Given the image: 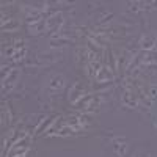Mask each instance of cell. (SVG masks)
<instances>
[{"label": "cell", "mask_w": 157, "mask_h": 157, "mask_svg": "<svg viewBox=\"0 0 157 157\" xmlns=\"http://www.w3.org/2000/svg\"><path fill=\"white\" fill-rule=\"evenodd\" d=\"M101 96L99 94H86L85 98H82L75 104L77 109H82L85 113H90V112H98V109L101 107Z\"/></svg>", "instance_id": "cell-1"}, {"label": "cell", "mask_w": 157, "mask_h": 157, "mask_svg": "<svg viewBox=\"0 0 157 157\" xmlns=\"http://www.w3.org/2000/svg\"><path fill=\"white\" fill-rule=\"evenodd\" d=\"M25 54H27V46H25L22 39H19V41H16L14 44H11L5 49V55L11 60H19L25 57Z\"/></svg>", "instance_id": "cell-2"}, {"label": "cell", "mask_w": 157, "mask_h": 157, "mask_svg": "<svg viewBox=\"0 0 157 157\" xmlns=\"http://www.w3.org/2000/svg\"><path fill=\"white\" fill-rule=\"evenodd\" d=\"M24 17H25V21H27L30 25H32V24H36V22H41V21H44V19H47L44 10L36 8V6H25V8H24Z\"/></svg>", "instance_id": "cell-3"}, {"label": "cell", "mask_w": 157, "mask_h": 157, "mask_svg": "<svg viewBox=\"0 0 157 157\" xmlns=\"http://www.w3.org/2000/svg\"><path fill=\"white\" fill-rule=\"evenodd\" d=\"M19 75H21L19 69H13L6 74V77H3V82H2V93L3 94L11 93V91L16 88V85L19 82Z\"/></svg>", "instance_id": "cell-4"}, {"label": "cell", "mask_w": 157, "mask_h": 157, "mask_svg": "<svg viewBox=\"0 0 157 157\" xmlns=\"http://www.w3.org/2000/svg\"><path fill=\"white\" fill-rule=\"evenodd\" d=\"M29 141L30 137L27 134H24L21 137V140H17L14 145H11V149L8 151V157H16V155H24L29 149Z\"/></svg>", "instance_id": "cell-5"}, {"label": "cell", "mask_w": 157, "mask_h": 157, "mask_svg": "<svg viewBox=\"0 0 157 157\" xmlns=\"http://www.w3.org/2000/svg\"><path fill=\"white\" fill-rule=\"evenodd\" d=\"M60 55H61V52H55L52 49V50H47V52H41V54L36 57V61H38V64H41V66H46V64H52V63L58 61L61 58Z\"/></svg>", "instance_id": "cell-6"}, {"label": "cell", "mask_w": 157, "mask_h": 157, "mask_svg": "<svg viewBox=\"0 0 157 157\" xmlns=\"http://www.w3.org/2000/svg\"><path fill=\"white\" fill-rule=\"evenodd\" d=\"M86 94H88V93H86L85 86L82 85V82H75V83L71 86V91H69V96H68V98H69V102L75 105V104L80 101L82 98H85Z\"/></svg>", "instance_id": "cell-7"}, {"label": "cell", "mask_w": 157, "mask_h": 157, "mask_svg": "<svg viewBox=\"0 0 157 157\" xmlns=\"http://www.w3.org/2000/svg\"><path fill=\"white\" fill-rule=\"evenodd\" d=\"M64 85H66V78H64L61 74H55V75H52L49 78L47 91L49 93H58V91H61L64 88Z\"/></svg>", "instance_id": "cell-8"}, {"label": "cell", "mask_w": 157, "mask_h": 157, "mask_svg": "<svg viewBox=\"0 0 157 157\" xmlns=\"http://www.w3.org/2000/svg\"><path fill=\"white\" fill-rule=\"evenodd\" d=\"M46 21H47V32L52 33V35H58V32L61 30V25H63V22H64L63 16L58 13V14L49 16Z\"/></svg>", "instance_id": "cell-9"}, {"label": "cell", "mask_w": 157, "mask_h": 157, "mask_svg": "<svg viewBox=\"0 0 157 157\" xmlns=\"http://www.w3.org/2000/svg\"><path fill=\"white\" fill-rule=\"evenodd\" d=\"M66 124L74 130V132H78V130H82L86 124H88V121H86V116H77V115H69L68 116V120H66Z\"/></svg>", "instance_id": "cell-10"}, {"label": "cell", "mask_w": 157, "mask_h": 157, "mask_svg": "<svg viewBox=\"0 0 157 157\" xmlns=\"http://www.w3.org/2000/svg\"><path fill=\"white\" fill-rule=\"evenodd\" d=\"M138 96L134 93L132 90H127L126 88V91L123 93V96H121V104L124 107H129V109H135L137 105H138Z\"/></svg>", "instance_id": "cell-11"}, {"label": "cell", "mask_w": 157, "mask_h": 157, "mask_svg": "<svg viewBox=\"0 0 157 157\" xmlns=\"http://www.w3.org/2000/svg\"><path fill=\"white\" fill-rule=\"evenodd\" d=\"M130 11L138 13V11H154L157 10V2H129Z\"/></svg>", "instance_id": "cell-12"}, {"label": "cell", "mask_w": 157, "mask_h": 157, "mask_svg": "<svg viewBox=\"0 0 157 157\" xmlns=\"http://www.w3.org/2000/svg\"><path fill=\"white\" fill-rule=\"evenodd\" d=\"M113 78H115V72L110 66H102L101 71L98 72L96 75V80L99 83H109V82H113Z\"/></svg>", "instance_id": "cell-13"}, {"label": "cell", "mask_w": 157, "mask_h": 157, "mask_svg": "<svg viewBox=\"0 0 157 157\" xmlns=\"http://www.w3.org/2000/svg\"><path fill=\"white\" fill-rule=\"evenodd\" d=\"M113 149H115V154L118 157H124L127 154V151H129V145H127V141L123 137H120V138L113 140Z\"/></svg>", "instance_id": "cell-14"}, {"label": "cell", "mask_w": 157, "mask_h": 157, "mask_svg": "<svg viewBox=\"0 0 157 157\" xmlns=\"http://www.w3.org/2000/svg\"><path fill=\"white\" fill-rule=\"evenodd\" d=\"M157 46V36L155 35H145L141 39V50L151 52Z\"/></svg>", "instance_id": "cell-15"}, {"label": "cell", "mask_w": 157, "mask_h": 157, "mask_svg": "<svg viewBox=\"0 0 157 157\" xmlns=\"http://www.w3.org/2000/svg\"><path fill=\"white\" fill-rule=\"evenodd\" d=\"M101 68H102V64H101L99 60L88 61V64H86V75H88L90 78H96V75H98V72L101 71Z\"/></svg>", "instance_id": "cell-16"}, {"label": "cell", "mask_w": 157, "mask_h": 157, "mask_svg": "<svg viewBox=\"0 0 157 157\" xmlns=\"http://www.w3.org/2000/svg\"><path fill=\"white\" fill-rule=\"evenodd\" d=\"M29 32L32 35H41L44 32H47V21H41V22H36V24H32L29 25Z\"/></svg>", "instance_id": "cell-17"}, {"label": "cell", "mask_w": 157, "mask_h": 157, "mask_svg": "<svg viewBox=\"0 0 157 157\" xmlns=\"http://www.w3.org/2000/svg\"><path fill=\"white\" fill-rule=\"evenodd\" d=\"M71 43V39H68V38H55V39H52L50 41V47L52 49H55V47H61V46H66V44H69Z\"/></svg>", "instance_id": "cell-18"}, {"label": "cell", "mask_w": 157, "mask_h": 157, "mask_svg": "<svg viewBox=\"0 0 157 157\" xmlns=\"http://www.w3.org/2000/svg\"><path fill=\"white\" fill-rule=\"evenodd\" d=\"M148 98L151 101H157V85H152L148 91Z\"/></svg>", "instance_id": "cell-19"}, {"label": "cell", "mask_w": 157, "mask_h": 157, "mask_svg": "<svg viewBox=\"0 0 157 157\" xmlns=\"http://www.w3.org/2000/svg\"><path fill=\"white\" fill-rule=\"evenodd\" d=\"M72 132H74V130H72L69 126H66V127H63V129L58 130V135H60V137H66V135H69V134H72Z\"/></svg>", "instance_id": "cell-20"}, {"label": "cell", "mask_w": 157, "mask_h": 157, "mask_svg": "<svg viewBox=\"0 0 157 157\" xmlns=\"http://www.w3.org/2000/svg\"><path fill=\"white\" fill-rule=\"evenodd\" d=\"M17 27H19V22H13V21H11V25H3L2 29L8 32V30H14V29H17Z\"/></svg>", "instance_id": "cell-21"}, {"label": "cell", "mask_w": 157, "mask_h": 157, "mask_svg": "<svg viewBox=\"0 0 157 157\" xmlns=\"http://www.w3.org/2000/svg\"><path fill=\"white\" fill-rule=\"evenodd\" d=\"M134 157H151V154L149 152H145V151H138V152H135Z\"/></svg>", "instance_id": "cell-22"}, {"label": "cell", "mask_w": 157, "mask_h": 157, "mask_svg": "<svg viewBox=\"0 0 157 157\" xmlns=\"http://www.w3.org/2000/svg\"><path fill=\"white\" fill-rule=\"evenodd\" d=\"M154 127L157 129V116H154Z\"/></svg>", "instance_id": "cell-23"}, {"label": "cell", "mask_w": 157, "mask_h": 157, "mask_svg": "<svg viewBox=\"0 0 157 157\" xmlns=\"http://www.w3.org/2000/svg\"><path fill=\"white\" fill-rule=\"evenodd\" d=\"M16 157H24V155H16Z\"/></svg>", "instance_id": "cell-24"}, {"label": "cell", "mask_w": 157, "mask_h": 157, "mask_svg": "<svg viewBox=\"0 0 157 157\" xmlns=\"http://www.w3.org/2000/svg\"><path fill=\"white\" fill-rule=\"evenodd\" d=\"M116 157H118V155H116Z\"/></svg>", "instance_id": "cell-25"}]
</instances>
